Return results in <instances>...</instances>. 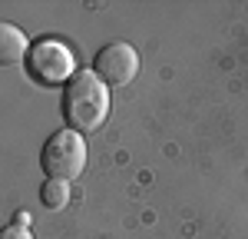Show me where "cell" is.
Instances as JSON below:
<instances>
[{"label": "cell", "mask_w": 248, "mask_h": 239, "mask_svg": "<svg viewBox=\"0 0 248 239\" xmlns=\"http://www.w3.org/2000/svg\"><path fill=\"white\" fill-rule=\"evenodd\" d=\"M93 73L106 86H126V83H133L136 73H139V53H136L129 43H123V40H116L109 47H103L93 60Z\"/></svg>", "instance_id": "cell-4"}, {"label": "cell", "mask_w": 248, "mask_h": 239, "mask_svg": "<svg viewBox=\"0 0 248 239\" xmlns=\"http://www.w3.org/2000/svg\"><path fill=\"white\" fill-rule=\"evenodd\" d=\"M27 50H30L27 34L20 27H14V23H3L0 27V60L3 63H20L27 57Z\"/></svg>", "instance_id": "cell-5"}, {"label": "cell", "mask_w": 248, "mask_h": 239, "mask_svg": "<svg viewBox=\"0 0 248 239\" xmlns=\"http://www.w3.org/2000/svg\"><path fill=\"white\" fill-rule=\"evenodd\" d=\"M3 239H33V236H30V229H27V226H17V222H14V226H7V229H3Z\"/></svg>", "instance_id": "cell-7"}, {"label": "cell", "mask_w": 248, "mask_h": 239, "mask_svg": "<svg viewBox=\"0 0 248 239\" xmlns=\"http://www.w3.org/2000/svg\"><path fill=\"white\" fill-rule=\"evenodd\" d=\"M40 199H43L46 209H63L70 203V186L63 179H46L43 189H40Z\"/></svg>", "instance_id": "cell-6"}, {"label": "cell", "mask_w": 248, "mask_h": 239, "mask_svg": "<svg viewBox=\"0 0 248 239\" xmlns=\"http://www.w3.org/2000/svg\"><path fill=\"white\" fill-rule=\"evenodd\" d=\"M109 117V86L93 70H77L63 86V120L77 133H93Z\"/></svg>", "instance_id": "cell-1"}, {"label": "cell", "mask_w": 248, "mask_h": 239, "mask_svg": "<svg viewBox=\"0 0 248 239\" xmlns=\"http://www.w3.org/2000/svg\"><path fill=\"white\" fill-rule=\"evenodd\" d=\"M14 222H17V226H30V216H27V213H17V219H14Z\"/></svg>", "instance_id": "cell-8"}, {"label": "cell", "mask_w": 248, "mask_h": 239, "mask_svg": "<svg viewBox=\"0 0 248 239\" xmlns=\"http://www.w3.org/2000/svg\"><path fill=\"white\" fill-rule=\"evenodd\" d=\"M40 166L46 179H70L83 176V166H86V143H83V133L77 130H60L46 139L43 153H40Z\"/></svg>", "instance_id": "cell-2"}, {"label": "cell", "mask_w": 248, "mask_h": 239, "mask_svg": "<svg viewBox=\"0 0 248 239\" xmlns=\"http://www.w3.org/2000/svg\"><path fill=\"white\" fill-rule=\"evenodd\" d=\"M30 73L43 83V86H57V83H70L77 77V63H73V53L66 43L46 37V40H37L30 47Z\"/></svg>", "instance_id": "cell-3"}]
</instances>
